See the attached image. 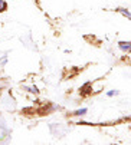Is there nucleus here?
Here are the masks:
<instances>
[{
  "label": "nucleus",
  "instance_id": "6",
  "mask_svg": "<svg viewBox=\"0 0 131 145\" xmlns=\"http://www.w3.org/2000/svg\"><path fill=\"white\" fill-rule=\"evenodd\" d=\"M86 114H88V108H79V109H76V111L72 112L74 116H85Z\"/></svg>",
  "mask_w": 131,
  "mask_h": 145
},
{
  "label": "nucleus",
  "instance_id": "5",
  "mask_svg": "<svg viewBox=\"0 0 131 145\" xmlns=\"http://www.w3.org/2000/svg\"><path fill=\"white\" fill-rule=\"evenodd\" d=\"M115 12H118V13H121L124 17H127L128 20L131 19V13H130V10L128 9H125V7H117L115 9Z\"/></svg>",
  "mask_w": 131,
  "mask_h": 145
},
{
  "label": "nucleus",
  "instance_id": "4",
  "mask_svg": "<svg viewBox=\"0 0 131 145\" xmlns=\"http://www.w3.org/2000/svg\"><path fill=\"white\" fill-rule=\"evenodd\" d=\"M22 89H23L25 92L32 93V95H36V96L40 93V91L38 89V86H36V85H32V86H26V85H23V86H22Z\"/></svg>",
  "mask_w": 131,
  "mask_h": 145
},
{
  "label": "nucleus",
  "instance_id": "3",
  "mask_svg": "<svg viewBox=\"0 0 131 145\" xmlns=\"http://www.w3.org/2000/svg\"><path fill=\"white\" fill-rule=\"evenodd\" d=\"M117 46L122 53H130V50H131V42L130 40H120L117 43Z\"/></svg>",
  "mask_w": 131,
  "mask_h": 145
},
{
  "label": "nucleus",
  "instance_id": "1",
  "mask_svg": "<svg viewBox=\"0 0 131 145\" xmlns=\"http://www.w3.org/2000/svg\"><path fill=\"white\" fill-rule=\"evenodd\" d=\"M59 109H62L59 105L48 102L46 105H43L42 108H36V112H39L40 115H49V114H52V112H55V111H59Z\"/></svg>",
  "mask_w": 131,
  "mask_h": 145
},
{
  "label": "nucleus",
  "instance_id": "9",
  "mask_svg": "<svg viewBox=\"0 0 131 145\" xmlns=\"http://www.w3.org/2000/svg\"><path fill=\"white\" fill-rule=\"evenodd\" d=\"M118 93H120V91H117V89H111V91H107L105 95H107L108 98H113V96H117Z\"/></svg>",
  "mask_w": 131,
  "mask_h": 145
},
{
  "label": "nucleus",
  "instance_id": "10",
  "mask_svg": "<svg viewBox=\"0 0 131 145\" xmlns=\"http://www.w3.org/2000/svg\"><path fill=\"white\" fill-rule=\"evenodd\" d=\"M7 62H9L7 55H3L2 57H0V66H6V65H7Z\"/></svg>",
  "mask_w": 131,
  "mask_h": 145
},
{
  "label": "nucleus",
  "instance_id": "7",
  "mask_svg": "<svg viewBox=\"0 0 131 145\" xmlns=\"http://www.w3.org/2000/svg\"><path fill=\"white\" fill-rule=\"evenodd\" d=\"M7 9H9V5L6 0H0V13H5Z\"/></svg>",
  "mask_w": 131,
  "mask_h": 145
},
{
  "label": "nucleus",
  "instance_id": "2",
  "mask_svg": "<svg viewBox=\"0 0 131 145\" xmlns=\"http://www.w3.org/2000/svg\"><path fill=\"white\" fill-rule=\"evenodd\" d=\"M92 93H94V91H92V82H91V80L85 82V84L79 88V95H81L82 98H86V96H90V95H92Z\"/></svg>",
  "mask_w": 131,
  "mask_h": 145
},
{
  "label": "nucleus",
  "instance_id": "8",
  "mask_svg": "<svg viewBox=\"0 0 131 145\" xmlns=\"http://www.w3.org/2000/svg\"><path fill=\"white\" fill-rule=\"evenodd\" d=\"M22 114H25V115H28V114H36V108H33V106L23 108V109H22Z\"/></svg>",
  "mask_w": 131,
  "mask_h": 145
}]
</instances>
